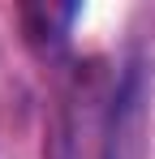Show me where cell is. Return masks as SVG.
Segmentation results:
<instances>
[{
	"label": "cell",
	"instance_id": "cell-1",
	"mask_svg": "<svg viewBox=\"0 0 155 159\" xmlns=\"http://www.w3.org/2000/svg\"><path fill=\"white\" fill-rule=\"evenodd\" d=\"M147 103H151V78L147 65L134 60L112 99L103 159H147Z\"/></svg>",
	"mask_w": 155,
	"mask_h": 159
},
{
	"label": "cell",
	"instance_id": "cell-2",
	"mask_svg": "<svg viewBox=\"0 0 155 159\" xmlns=\"http://www.w3.org/2000/svg\"><path fill=\"white\" fill-rule=\"evenodd\" d=\"M78 17L73 4H30V9H22V22H26V34H30V43H48V48H56L60 39H65V30H69V22Z\"/></svg>",
	"mask_w": 155,
	"mask_h": 159
}]
</instances>
